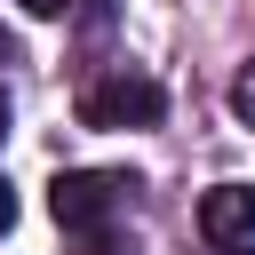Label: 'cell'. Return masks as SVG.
I'll return each mask as SVG.
<instances>
[{
    "instance_id": "7a4b0ae2",
    "label": "cell",
    "mask_w": 255,
    "mask_h": 255,
    "mask_svg": "<svg viewBox=\"0 0 255 255\" xmlns=\"http://www.w3.org/2000/svg\"><path fill=\"white\" fill-rule=\"evenodd\" d=\"M159 112H167V88L143 80V72H112V80H96L80 96V120L88 128H151Z\"/></svg>"
},
{
    "instance_id": "3957f363",
    "label": "cell",
    "mask_w": 255,
    "mask_h": 255,
    "mask_svg": "<svg viewBox=\"0 0 255 255\" xmlns=\"http://www.w3.org/2000/svg\"><path fill=\"white\" fill-rule=\"evenodd\" d=\"M199 231H207L215 247H247V239H255V183H215V191L199 199Z\"/></svg>"
},
{
    "instance_id": "277c9868",
    "label": "cell",
    "mask_w": 255,
    "mask_h": 255,
    "mask_svg": "<svg viewBox=\"0 0 255 255\" xmlns=\"http://www.w3.org/2000/svg\"><path fill=\"white\" fill-rule=\"evenodd\" d=\"M231 112H239V120H247V128H255V64H247V72H239V80H231Z\"/></svg>"
},
{
    "instance_id": "6da1fadb",
    "label": "cell",
    "mask_w": 255,
    "mask_h": 255,
    "mask_svg": "<svg viewBox=\"0 0 255 255\" xmlns=\"http://www.w3.org/2000/svg\"><path fill=\"white\" fill-rule=\"evenodd\" d=\"M120 191H135V183H128V175H104V167H72V175L48 183V207H56L64 231H80V239L104 247V215L120 207Z\"/></svg>"
},
{
    "instance_id": "5b68a950",
    "label": "cell",
    "mask_w": 255,
    "mask_h": 255,
    "mask_svg": "<svg viewBox=\"0 0 255 255\" xmlns=\"http://www.w3.org/2000/svg\"><path fill=\"white\" fill-rule=\"evenodd\" d=\"M16 231V191H8V175H0V239Z\"/></svg>"
},
{
    "instance_id": "52a82bcc",
    "label": "cell",
    "mask_w": 255,
    "mask_h": 255,
    "mask_svg": "<svg viewBox=\"0 0 255 255\" xmlns=\"http://www.w3.org/2000/svg\"><path fill=\"white\" fill-rule=\"evenodd\" d=\"M0 135H8V96H0Z\"/></svg>"
},
{
    "instance_id": "8992f818",
    "label": "cell",
    "mask_w": 255,
    "mask_h": 255,
    "mask_svg": "<svg viewBox=\"0 0 255 255\" xmlns=\"http://www.w3.org/2000/svg\"><path fill=\"white\" fill-rule=\"evenodd\" d=\"M16 8H24V16H64L72 0H16Z\"/></svg>"
}]
</instances>
